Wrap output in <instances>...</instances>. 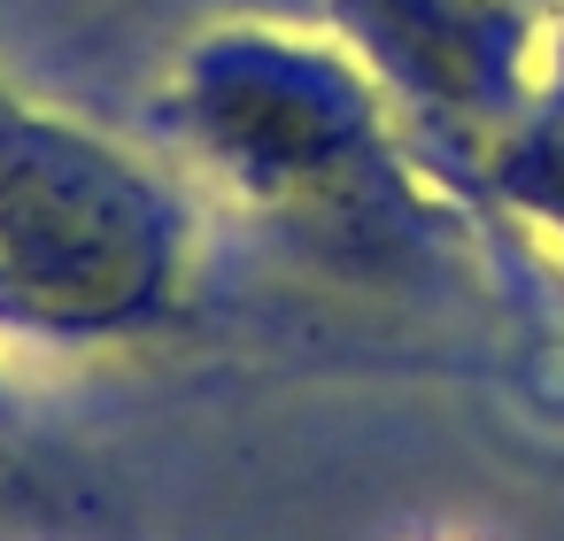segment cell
I'll list each match as a JSON object with an SVG mask.
<instances>
[{
  "instance_id": "1",
  "label": "cell",
  "mask_w": 564,
  "mask_h": 541,
  "mask_svg": "<svg viewBox=\"0 0 564 541\" xmlns=\"http://www.w3.org/2000/svg\"><path fill=\"white\" fill-rule=\"evenodd\" d=\"M186 279L178 194L117 140L0 78V340H140Z\"/></svg>"
},
{
  "instance_id": "2",
  "label": "cell",
  "mask_w": 564,
  "mask_h": 541,
  "mask_svg": "<svg viewBox=\"0 0 564 541\" xmlns=\"http://www.w3.org/2000/svg\"><path fill=\"white\" fill-rule=\"evenodd\" d=\"M86 479L47 448L32 410L0 371V541H101Z\"/></svg>"
}]
</instances>
